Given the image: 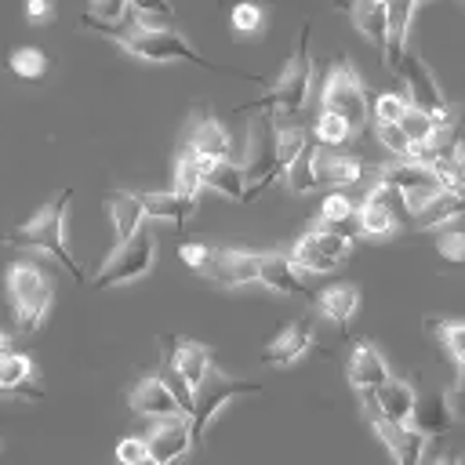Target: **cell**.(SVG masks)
Returning <instances> with one entry per match:
<instances>
[{
    "instance_id": "obj_1",
    "label": "cell",
    "mask_w": 465,
    "mask_h": 465,
    "mask_svg": "<svg viewBox=\"0 0 465 465\" xmlns=\"http://www.w3.org/2000/svg\"><path fill=\"white\" fill-rule=\"evenodd\" d=\"M69 200H73V189H62L58 196H51L29 222L15 225L4 243L7 247H22V251H36V254H47L54 258L76 283H87L84 269L76 265L73 251H69V240H65V211H69Z\"/></svg>"
},
{
    "instance_id": "obj_2",
    "label": "cell",
    "mask_w": 465,
    "mask_h": 465,
    "mask_svg": "<svg viewBox=\"0 0 465 465\" xmlns=\"http://www.w3.org/2000/svg\"><path fill=\"white\" fill-rule=\"evenodd\" d=\"M309 91H312V58H309V22L302 25L298 33V47L291 54V62L283 65L280 80L254 102H243L240 113L247 109H262V113H280V116H298L309 102Z\"/></svg>"
},
{
    "instance_id": "obj_3",
    "label": "cell",
    "mask_w": 465,
    "mask_h": 465,
    "mask_svg": "<svg viewBox=\"0 0 465 465\" xmlns=\"http://www.w3.org/2000/svg\"><path fill=\"white\" fill-rule=\"evenodd\" d=\"M116 44L131 54V58H142V62H189V65H203V69H214V73H229L207 58H200V51L171 25H153V22H134L127 25Z\"/></svg>"
},
{
    "instance_id": "obj_4",
    "label": "cell",
    "mask_w": 465,
    "mask_h": 465,
    "mask_svg": "<svg viewBox=\"0 0 465 465\" xmlns=\"http://www.w3.org/2000/svg\"><path fill=\"white\" fill-rule=\"evenodd\" d=\"M243 203H254L280 174V149H276V113H262L247 127V153H243Z\"/></svg>"
},
{
    "instance_id": "obj_5",
    "label": "cell",
    "mask_w": 465,
    "mask_h": 465,
    "mask_svg": "<svg viewBox=\"0 0 465 465\" xmlns=\"http://www.w3.org/2000/svg\"><path fill=\"white\" fill-rule=\"evenodd\" d=\"M7 298H11V309H15V320L25 334L40 331V323L47 320V309H51V280L47 272L33 262V258H18L11 269H7Z\"/></svg>"
},
{
    "instance_id": "obj_6",
    "label": "cell",
    "mask_w": 465,
    "mask_h": 465,
    "mask_svg": "<svg viewBox=\"0 0 465 465\" xmlns=\"http://www.w3.org/2000/svg\"><path fill=\"white\" fill-rule=\"evenodd\" d=\"M153 262H156V236L142 225L131 240H124V243H116V247L109 251V258H105L102 269L87 280V287H91V291H105V287L134 283V280H142V276L153 269Z\"/></svg>"
},
{
    "instance_id": "obj_7",
    "label": "cell",
    "mask_w": 465,
    "mask_h": 465,
    "mask_svg": "<svg viewBox=\"0 0 465 465\" xmlns=\"http://www.w3.org/2000/svg\"><path fill=\"white\" fill-rule=\"evenodd\" d=\"M320 109L341 116L352 134L367 124V116H371V98H367V87H363L360 73H356L345 58H338V62L331 65V73H327V80H323V91H320Z\"/></svg>"
},
{
    "instance_id": "obj_8",
    "label": "cell",
    "mask_w": 465,
    "mask_h": 465,
    "mask_svg": "<svg viewBox=\"0 0 465 465\" xmlns=\"http://www.w3.org/2000/svg\"><path fill=\"white\" fill-rule=\"evenodd\" d=\"M378 182L396 189L403 196V207H407V218H414L432 196H440L447 185H443V174L421 160H396L389 167L378 171Z\"/></svg>"
},
{
    "instance_id": "obj_9",
    "label": "cell",
    "mask_w": 465,
    "mask_h": 465,
    "mask_svg": "<svg viewBox=\"0 0 465 465\" xmlns=\"http://www.w3.org/2000/svg\"><path fill=\"white\" fill-rule=\"evenodd\" d=\"M262 385L258 381H247V378H229L222 371H211L196 389H193V414H189V425H193V440H203V429L214 421V414L232 403L236 396H254Z\"/></svg>"
},
{
    "instance_id": "obj_10",
    "label": "cell",
    "mask_w": 465,
    "mask_h": 465,
    "mask_svg": "<svg viewBox=\"0 0 465 465\" xmlns=\"http://www.w3.org/2000/svg\"><path fill=\"white\" fill-rule=\"evenodd\" d=\"M396 73L403 76V84H407V102H411L414 109L429 113L440 127H454V113H450V105H447L443 91L436 87V76L429 73V65H425L414 51H403V58H400Z\"/></svg>"
},
{
    "instance_id": "obj_11",
    "label": "cell",
    "mask_w": 465,
    "mask_h": 465,
    "mask_svg": "<svg viewBox=\"0 0 465 465\" xmlns=\"http://www.w3.org/2000/svg\"><path fill=\"white\" fill-rule=\"evenodd\" d=\"M349 251H352V240H345V236H338V232H331V229H323V225H316V229H309V232L294 243V251H291L287 258H291V265H294L298 272H331V269H338V262H341Z\"/></svg>"
},
{
    "instance_id": "obj_12",
    "label": "cell",
    "mask_w": 465,
    "mask_h": 465,
    "mask_svg": "<svg viewBox=\"0 0 465 465\" xmlns=\"http://www.w3.org/2000/svg\"><path fill=\"white\" fill-rule=\"evenodd\" d=\"M400 218H407V207H403V196L389 185H374L367 193L363 203H356V229L371 240H389L400 225Z\"/></svg>"
},
{
    "instance_id": "obj_13",
    "label": "cell",
    "mask_w": 465,
    "mask_h": 465,
    "mask_svg": "<svg viewBox=\"0 0 465 465\" xmlns=\"http://www.w3.org/2000/svg\"><path fill=\"white\" fill-rule=\"evenodd\" d=\"M196 272L203 280L218 283V287H247V283H258V251L207 247Z\"/></svg>"
},
{
    "instance_id": "obj_14",
    "label": "cell",
    "mask_w": 465,
    "mask_h": 465,
    "mask_svg": "<svg viewBox=\"0 0 465 465\" xmlns=\"http://www.w3.org/2000/svg\"><path fill=\"white\" fill-rule=\"evenodd\" d=\"M363 414H367L374 436L385 443V450L392 454L396 465H421V458H425V436H421L414 425L389 421L385 414L374 411V403H363Z\"/></svg>"
},
{
    "instance_id": "obj_15",
    "label": "cell",
    "mask_w": 465,
    "mask_h": 465,
    "mask_svg": "<svg viewBox=\"0 0 465 465\" xmlns=\"http://www.w3.org/2000/svg\"><path fill=\"white\" fill-rule=\"evenodd\" d=\"M193 443H196V440H193V425H189L185 414L163 418V421H156V425L145 432V450H149V458H153L156 465H174V461H182Z\"/></svg>"
},
{
    "instance_id": "obj_16",
    "label": "cell",
    "mask_w": 465,
    "mask_h": 465,
    "mask_svg": "<svg viewBox=\"0 0 465 465\" xmlns=\"http://www.w3.org/2000/svg\"><path fill=\"white\" fill-rule=\"evenodd\" d=\"M389 363L371 341H356L349 356V385L360 392V400H371L385 381H389Z\"/></svg>"
},
{
    "instance_id": "obj_17",
    "label": "cell",
    "mask_w": 465,
    "mask_h": 465,
    "mask_svg": "<svg viewBox=\"0 0 465 465\" xmlns=\"http://www.w3.org/2000/svg\"><path fill=\"white\" fill-rule=\"evenodd\" d=\"M258 283H265L276 294H294V298L316 302V294L305 287V280L291 265V258L287 254H276V251H258Z\"/></svg>"
},
{
    "instance_id": "obj_18",
    "label": "cell",
    "mask_w": 465,
    "mask_h": 465,
    "mask_svg": "<svg viewBox=\"0 0 465 465\" xmlns=\"http://www.w3.org/2000/svg\"><path fill=\"white\" fill-rule=\"evenodd\" d=\"M312 338H316V331H312V320H291L269 345H265V352H262V360L269 363V367H291V363H298L309 349H312Z\"/></svg>"
},
{
    "instance_id": "obj_19",
    "label": "cell",
    "mask_w": 465,
    "mask_h": 465,
    "mask_svg": "<svg viewBox=\"0 0 465 465\" xmlns=\"http://www.w3.org/2000/svg\"><path fill=\"white\" fill-rule=\"evenodd\" d=\"M182 145L193 149V153H200L203 160H232V142H229L225 127H222L207 109L193 116V124H189Z\"/></svg>"
},
{
    "instance_id": "obj_20",
    "label": "cell",
    "mask_w": 465,
    "mask_h": 465,
    "mask_svg": "<svg viewBox=\"0 0 465 465\" xmlns=\"http://www.w3.org/2000/svg\"><path fill=\"white\" fill-rule=\"evenodd\" d=\"M127 403H131L134 414L153 418V421H163V418H178V414H182L178 403H174V396H171L167 385L160 381V374H145L138 385H131Z\"/></svg>"
},
{
    "instance_id": "obj_21",
    "label": "cell",
    "mask_w": 465,
    "mask_h": 465,
    "mask_svg": "<svg viewBox=\"0 0 465 465\" xmlns=\"http://www.w3.org/2000/svg\"><path fill=\"white\" fill-rule=\"evenodd\" d=\"M163 352L171 356V363H174V371L196 389L211 371H214V352L207 349V345H200V341H182V338H163Z\"/></svg>"
},
{
    "instance_id": "obj_22",
    "label": "cell",
    "mask_w": 465,
    "mask_h": 465,
    "mask_svg": "<svg viewBox=\"0 0 465 465\" xmlns=\"http://www.w3.org/2000/svg\"><path fill=\"white\" fill-rule=\"evenodd\" d=\"M334 7H345L352 15V25L385 51L389 40V0H334Z\"/></svg>"
},
{
    "instance_id": "obj_23",
    "label": "cell",
    "mask_w": 465,
    "mask_h": 465,
    "mask_svg": "<svg viewBox=\"0 0 465 465\" xmlns=\"http://www.w3.org/2000/svg\"><path fill=\"white\" fill-rule=\"evenodd\" d=\"M411 425H414L425 440H429V436H443V432H450L454 414H450L447 392H436V389L418 392V400H414V414H411Z\"/></svg>"
},
{
    "instance_id": "obj_24",
    "label": "cell",
    "mask_w": 465,
    "mask_h": 465,
    "mask_svg": "<svg viewBox=\"0 0 465 465\" xmlns=\"http://www.w3.org/2000/svg\"><path fill=\"white\" fill-rule=\"evenodd\" d=\"M414 400H418V389L414 381H400V378H389L371 400L363 403H374L378 414H385L389 421H400V425H411V414H414Z\"/></svg>"
},
{
    "instance_id": "obj_25",
    "label": "cell",
    "mask_w": 465,
    "mask_h": 465,
    "mask_svg": "<svg viewBox=\"0 0 465 465\" xmlns=\"http://www.w3.org/2000/svg\"><path fill=\"white\" fill-rule=\"evenodd\" d=\"M0 392L4 396H29V400H44V389L36 381V367L29 356L22 352H7L0 360Z\"/></svg>"
},
{
    "instance_id": "obj_26",
    "label": "cell",
    "mask_w": 465,
    "mask_h": 465,
    "mask_svg": "<svg viewBox=\"0 0 465 465\" xmlns=\"http://www.w3.org/2000/svg\"><path fill=\"white\" fill-rule=\"evenodd\" d=\"M134 11H131V0H91L87 15H80V25L84 29H94V33H109V36H120L127 25H134Z\"/></svg>"
},
{
    "instance_id": "obj_27",
    "label": "cell",
    "mask_w": 465,
    "mask_h": 465,
    "mask_svg": "<svg viewBox=\"0 0 465 465\" xmlns=\"http://www.w3.org/2000/svg\"><path fill=\"white\" fill-rule=\"evenodd\" d=\"M418 4L421 0H389V40H385V51H381L389 69H396L403 51H407V33H411Z\"/></svg>"
},
{
    "instance_id": "obj_28",
    "label": "cell",
    "mask_w": 465,
    "mask_h": 465,
    "mask_svg": "<svg viewBox=\"0 0 465 465\" xmlns=\"http://www.w3.org/2000/svg\"><path fill=\"white\" fill-rule=\"evenodd\" d=\"M105 207H109V222H113L116 243L131 240V236L145 225V211H142V203L134 200V193H127V189L109 193V196H105Z\"/></svg>"
},
{
    "instance_id": "obj_29",
    "label": "cell",
    "mask_w": 465,
    "mask_h": 465,
    "mask_svg": "<svg viewBox=\"0 0 465 465\" xmlns=\"http://www.w3.org/2000/svg\"><path fill=\"white\" fill-rule=\"evenodd\" d=\"M134 200L142 203L145 218H163V222H174V225H185V218L196 211V200H185L174 189H167V193H134Z\"/></svg>"
},
{
    "instance_id": "obj_30",
    "label": "cell",
    "mask_w": 465,
    "mask_h": 465,
    "mask_svg": "<svg viewBox=\"0 0 465 465\" xmlns=\"http://www.w3.org/2000/svg\"><path fill=\"white\" fill-rule=\"evenodd\" d=\"M363 178V163L345 153H316V185H356Z\"/></svg>"
},
{
    "instance_id": "obj_31",
    "label": "cell",
    "mask_w": 465,
    "mask_h": 465,
    "mask_svg": "<svg viewBox=\"0 0 465 465\" xmlns=\"http://www.w3.org/2000/svg\"><path fill=\"white\" fill-rule=\"evenodd\" d=\"M461 214H465V193L443 189V193L432 196L411 222H414L418 229H440V225H447V222H454V218H461Z\"/></svg>"
},
{
    "instance_id": "obj_32",
    "label": "cell",
    "mask_w": 465,
    "mask_h": 465,
    "mask_svg": "<svg viewBox=\"0 0 465 465\" xmlns=\"http://www.w3.org/2000/svg\"><path fill=\"white\" fill-rule=\"evenodd\" d=\"M316 309H320L331 323L345 327V323L352 320V312L360 309V287H352V283H334V287H327V291L316 294Z\"/></svg>"
},
{
    "instance_id": "obj_33",
    "label": "cell",
    "mask_w": 465,
    "mask_h": 465,
    "mask_svg": "<svg viewBox=\"0 0 465 465\" xmlns=\"http://www.w3.org/2000/svg\"><path fill=\"white\" fill-rule=\"evenodd\" d=\"M203 189H214L243 203V167L232 160H203Z\"/></svg>"
},
{
    "instance_id": "obj_34",
    "label": "cell",
    "mask_w": 465,
    "mask_h": 465,
    "mask_svg": "<svg viewBox=\"0 0 465 465\" xmlns=\"http://www.w3.org/2000/svg\"><path fill=\"white\" fill-rule=\"evenodd\" d=\"M171 182H174L171 189H174L178 196L196 200L200 189H203V156L182 145V153H178V160H174V174H171Z\"/></svg>"
},
{
    "instance_id": "obj_35",
    "label": "cell",
    "mask_w": 465,
    "mask_h": 465,
    "mask_svg": "<svg viewBox=\"0 0 465 465\" xmlns=\"http://www.w3.org/2000/svg\"><path fill=\"white\" fill-rule=\"evenodd\" d=\"M316 225H323V229H331V232L352 240V229H356V203H352L349 196H341V193H331V196L320 203V222H316Z\"/></svg>"
},
{
    "instance_id": "obj_36",
    "label": "cell",
    "mask_w": 465,
    "mask_h": 465,
    "mask_svg": "<svg viewBox=\"0 0 465 465\" xmlns=\"http://www.w3.org/2000/svg\"><path fill=\"white\" fill-rule=\"evenodd\" d=\"M283 174H287V185H291L294 196H305V193L320 189V185H316V145H305Z\"/></svg>"
},
{
    "instance_id": "obj_37",
    "label": "cell",
    "mask_w": 465,
    "mask_h": 465,
    "mask_svg": "<svg viewBox=\"0 0 465 465\" xmlns=\"http://www.w3.org/2000/svg\"><path fill=\"white\" fill-rule=\"evenodd\" d=\"M400 131L407 134V142H411V149H421V145H429L443 127L429 116V113H421V109H414V105H407V113L400 116Z\"/></svg>"
},
{
    "instance_id": "obj_38",
    "label": "cell",
    "mask_w": 465,
    "mask_h": 465,
    "mask_svg": "<svg viewBox=\"0 0 465 465\" xmlns=\"http://www.w3.org/2000/svg\"><path fill=\"white\" fill-rule=\"evenodd\" d=\"M429 331L443 341L447 356H450L458 367H465V320H432Z\"/></svg>"
},
{
    "instance_id": "obj_39",
    "label": "cell",
    "mask_w": 465,
    "mask_h": 465,
    "mask_svg": "<svg viewBox=\"0 0 465 465\" xmlns=\"http://www.w3.org/2000/svg\"><path fill=\"white\" fill-rule=\"evenodd\" d=\"M156 374H160V381L167 385V392L174 396L178 411L189 418V414H193V385L174 371V363H171V356H167V352H163V363H160V371H156Z\"/></svg>"
},
{
    "instance_id": "obj_40",
    "label": "cell",
    "mask_w": 465,
    "mask_h": 465,
    "mask_svg": "<svg viewBox=\"0 0 465 465\" xmlns=\"http://www.w3.org/2000/svg\"><path fill=\"white\" fill-rule=\"evenodd\" d=\"M7 65H11L15 76L36 80V76H44V69H47V54H44L40 47H15L11 58H7Z\"/></svg>"
},
{
    "instance_id": "obj_41",
    "label": "cell",
    "mask_w": 465,
    "mask_h": 465,
    "mask_svg": "<svg viewBox=\"0 0 465 465\" xmlns=\"http://www.w3.org/2000/svg\"><path fill=\"white\" fill-rule=\"evenodd\" d=\"M407 94H396V91H385V94H378L374 102H371V113H374V120L378 124H400V116L407 113Z\"/></svg>"
},
{
    "instance_id": "obj_42",
    "label": "cell",
    "mask_w": 465,
    "mask_h": 465,
    "mask_svg": "<svg viewBox=\"0 0 465 465\" xmlns=\"http://www.w3.org/2000/svg\"><path fill=\"white\" fill-rule=\"evenodd\" d=\"M349 134H352V131H349V124H345L341 116H334V113H327V109L316 113V138H320V145H341Z\"/></svg>"
},
{
    "instance_id": "obj_43",
    "label": "cell",
    "mask_w": 465,
    "mask_h": 465,
    "mask_svg": "<svg viewBox=\"0 0 465 465\" xmlns=\"http://www.w3.org/2000/svg\"><path fill=\"white\" fill-rule=\"evenodd\" d=\"M378 142H381L396 160H407V156H411V142H407V134L400 131V124H378Z\"/></svg>"
},
{
    "instance_id": "obj_44",
    "label": "cell",
    "mask_w": 465,
    "mask_h": 465,
    "mask_svg": "<svg viewBox=\"0 0 465 465\" xmlns=\"http://www.w3.org/2000/svg\"><path fill=\"white\" fill-rule=\"evenodd\" d=\"M149 450H145V436H124L116 443V465H138L145 461Z\"/></svg>"
},
{
    "instance_id": "obj_45",
    "label": "cell",
    "mask_w": 465,
    "mask_h": 465,
    "mask_svg": "<svg viewBox=\"0 0 465 465\" xmlns=\"http://www.w3.org/2000/svg\"><path fill=\"white\" fill-rule=\"evenodd\" d=\"M436 251H440L447 262H465V232H458V229H443L440 240H436Z\"/></svg>"
},
{
    "instance_id": "obj_46",
    "label": "cell",
    "mask_w": 465,
    "mask_h": 465,
    "mask_svg": "<svg viewBox=\"0 0 465 465\" xmlns=\"http://www.w3.org/2000/svg\"><path fill=\"white\" fill-rule=\"evenodd\" d=\"M232 29H240V33H258V29H262V7H258V4H236V7H232Z\"/></svg>"
},
{
    "instance_id": "obj_47",
    "label": "cell",
    "mask_w": 465,
    "mask_h": 465,
    "mask_svg": "<svg viewBox=\"0 0 465 465\" xmlns=\"http://www.w3.org/2000/svg\"><path fill=\"white\" fill-rule=\"evenodd\" d=\"M131 11L138 15V22H145V18H174V7L167 0H131Z\"/></svg>"
},
{
    "instance_id": "obj_48",
    "label": "cell",
    "mask_w": 465,
    "mask_h": 465,
    "mask_svg": "<svg viewBox=\"0 0 465 465\" xmlns=\"http://www.w3.org/2000/svg\"><path fill=\"white\" fill-rule=\"evenodd\" d=\"M447 403H450L454 421H465V367H458V381H454V389L447 392Z\"/></svg>"
},
{
    "instance_id": "obj_49",
    "label": "cell",
    "mask_w": 465,
    "mask_h": 465,
    "mask_svg": "<svg viewBox=\"0 0 465 465\" xmlns=\"http://www.w3.org/2000/svg\"><path fill=\"white\" fill-rule=\"evenodd\" d=\"M25 15H29L33 22H47V18L54 15V4H51V0H25Z\"/></svg>"
},
{
    "instance_id": "obj_50",
    "label": "cell",
    "mask_w": 465,
    "mask_h": 465,
    "mask_svg": "<svg viewBox=\"0 0 465 465\" xmlns=\"http://www.w3.org/2000/svg\"><path fill=\"white\" fill-rule=\"evenodd\" d=\"M203 251H207L203 243H182V251H178V254H182V262L196 272V269H200V262H203Z\"/></svg>"
},
{
    "instance_id": "obj_51",
    "label": "cell",
    "mask_w": 465,
    "mask_h": 465,
    "mask_svg": "<svg viewBox=\"0 0 465 465\" xmlns=\"http://www.w3.org/2000/svg\"><path fill=\"white\" fill-rule=\"evenodd\" d=\"M421 465H461L454 450H443V454H432V458H421Z\"/></svg>"
},
{
    "instance_id": "obj_52",
    "label": "cell",
    "mask_w": 465,
    "mask_h": 465,
    "mask_svg": "<svg viewBox=\"0 0 465 465\" xmlns=\"http://www.w3.org/2000/svg\"><path fill=\"white\" fill-rule=\"evenodd\" d=\"M7 352H11V338H7V334H0V360H4Z\"/></svg>"
},
{
    "instance_id": "obj_53",
    "label": "cell",
    "mask_w": 465,
    "mask_h": 465,
    "mask_svg": "<svg viewBox=\"0 0 465 465\" xmlns=\"http://www.w3.org/2000/svg\"><path fill=\"white\" fill-rule=\"evenodd\" d=\"M138 465H156V461H153V458H145V461H138Z\"/></svg>"
},
{
    "instance_id": "obj_54",
    "label": "cell",
    "mask_w": 465,
    "mask_h": 465,
    "mask_svg": "<svg viewBox=\"0 0 465 465\" xmlns=\"http://www.w3.org/2000/svg\"><path fill=\"white\" fill-rule=\"evenodd\" d=\"M461 4H465V0H461Z\"/></svg>"
}]
</instances>
